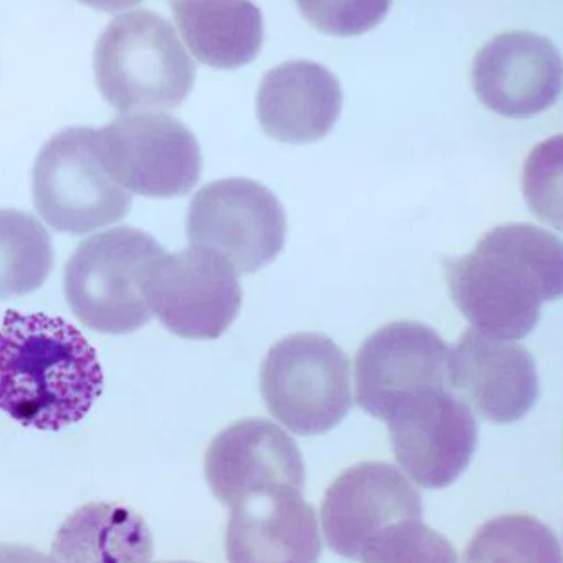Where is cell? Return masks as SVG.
I'll return each mask as SVG.
<instances>
[{
  "mask_svg": "<svg viewBox=\"0 0 563 563\" xmlns=\"http://www.w3.org/2000/svg\"><path fill=\"white\" fill-rule=\"evenodd\" d=\"M100 158L128 192L155 199L189 195L202 173L197 137L183 122L161 112L117 118L97 129Z\"/></svg>",
  "mask_w": 563,
  "mask_h": 563,
  "instance_id": "8",
  "label": "cell"
},
{
  "mask_svg": "<svg viewBox=\"0 0 563 563\" xmlns=\"http://www.w3.org/2000/svg\"><path fill=\"white\" fill-rule=\"evenodd\" d=\"M328 547L363 562H455L450 542L422 521L419 490L391 464L350 467L321 506Z\"/></svg>",
  "mask_w": 563,
  "mask_h": 563,
  "instance_id": "3",
  "label": "cell"
},
{
  "mask_svg": "<svg viewBox=\"0 0 563 563\" xmlns=\"http://www.w3.org/2000/svg\"><path fill=\"white\" fill-rule=\"evenodd\" d=\"M343 106L339 79L327 68L298 60L263 78L256 99L262 129L286 144L314 143L332 131Z\"/></svg>",
  "mask_w": 563,
  "mask_h": 563,
  "instance_id": "17",
  "label": "cell"
},
{
  "mask_svg": "<svg viewBox=\"0 0 563 563\" xmlns=\"http://www.w3.org/2000/svg\"><path fill=\"white\" fill-rule=\"evenodd\" d=\"M303 492L285 485L254 490L231 506L227 555L231 562H316L321 540Z\"/></svg>",
  "mask_w": 563,
  "mask_h": 563,
  "instance_id": "15",
  "label": "cell"
},
{
  "mask_svg": "<svg viewBox=\"0 0 563 563\" xmlns=\"http://www.w3.org/2000/svg\"><path fill=\"white\" fill-rule=\"evenodd\" d=\"M451 297L478 332L503 341L526 339L543 303L562 296V244L530 223L492 229L472 253L444 261Z\"/></svg>",
  "mask_w": 563,
  "mask_h": 563,
  "instance_id": "1",
  "label": "cell"
},
{
  "mask_svg": "<svg viewBox=\"0 0 563 563\" xmlns=\"http://www.w3.org/2000/svg\"><path fill=\"white\" fill-rule=\"evenodd\" d=\"M154 544L141 516L118 504H88L60 529L53 553L60 562H147Z\"/></svg>",
  "mask_w": 563,
  "mask_h": 563,
  "instance_id": "19",
  "label": "cell"
},
{
  "mask_svg": "<svg viewBox=\"0 0 563 563\" xmlns=\"http://www.w3.org/2000/svg\"><path fill=\"white\" fill-rule=\"evenodd\" d=\"M261 391L268 411L289 431L301 437L324 434L352 407L349 358L324 335L288 336L269 350Z\"/></svg>",
  "mask_w": 563,
  "mask_h": 563,
  "instance_id": "6",
  "label": "cell"
},
{
  "mask_svg": "<svg viewBox=\"0 0 563 563\" xmlns=\"http://www.w3.org/2000/svg\"><path fill=\"white\" fill-rule=\"evenodd\" d=\"M206 477L214 496L231 507L245 495L273 485L305 488V465L295 440L274 422H236L211 443Z\"/></svg>",
  "mask_w": 563,
  "mask_h": 563,
  "instance_id": "16",
  "label": "cell"
},
{
  "mask_svg": "<svg viewBox=\"0 0 563 563\" xmlns=\"http://www.w3.org/2000/svg\"><path fill=\"white\" fill-rule=\"evenodd\" d=\"M150 302L167 330L187 340H216L239 317V274L218 254L195 247L165 254L151 279Z\"/></svg>",
  "mask_w": 563,
  "mask_h": 563,
  "instance_id": "11",
  "label": "cell"
},
{
  "mask_svg": "<svg viewBox=\"0 0 563 563\" xmlns=\"http://www.w3.org/2000/svg\"><path fill=\"white\" fill-rule=\"evenodd\" d=\"M196 71L172 23L145 10L115 18L93 52L101 96L122 114L178 108Z\"/></svg>",
  "mask_w": 563,
  "mask_h": 563,
  "instance_id": "4",
  "label": "cell"
},
{
  "mask_svg": "<svg viewBox=\"0 0 563 563\" xmlns=\"http://www.w3.org/2000/svg\"><path fill=\"white\" fill-rule=\"evenodd\" d=\"M318 31L338 36L363 34L384 21L393 0H296Z\"/></svg>",
  "mask_w": 563,
  "mask_h": 563,
  "instance_id": "22",
  "label": "cell"
},
{
  "mask_svg": "<svg viewBox=\"0 0 563 563\" xmlns=\"http://www.w3.org/2000/svg\"><path fill=\"white\" fill-rule=\"evenodd\" d=\"M553 532L526 515L501 516L485 525L465 554L468 562H561Z\"/></svg>",
  "mask_w": 563,
  "mask_h": 563,
  "instance_id": "21",
  "label": "cell"
},
{
  "mask_svg": "<svg viewBox=\"0 0 563 563\" xmlns=\"http://www.w3.org/2000/svg\"><path fill=\"white\" fill-rule=\"evenodd\" d=\"M384 421L399 464L421 487H449L475 454L476 418L452 388L422 390L396 405Z\"/></svg>",
  "mask_w": 563,
  "mask_h": 563,
  "instance_id": "10",
  "label": "cell"
},
{
  "mask_svg": "<svg viewBox=\"0 0 563 563\" xmlns=\"http://www.w3.org/2000/svg\"><path fill=\"white\" fill-rule=\"evenodd\" d=\"M451 347L433 328L397 321L372 334L355 358L357 405L384 420L400 401L422 390L450 387Z\"/></svg>",
  "mask_w": 563,
  "mask_h": 563,
  "instance_id": "12",
  "label": "cell"
},
{
  "mask_svg": "<svg viewBox=\"0 0 563 563\" xmlns=\"http://www.w3.org/2000/svg\"><path fill=\"white\" fill-rule=\"evenodd\" d=\"M449 380L468 407L496 424L521 419L539 397L537 365L529 351L475 328L451 347Z\"/></svg>",
  "mask_w": 563,
  "mask_h": 563,
  "instance_id": "13",
  "label": "cell"
},
{
  "mask_svg": "<svg viewBox=\"0 0 563 563\" xmlns=\"http://www.w3.org/2000/svg\"><path fill=\"white\" fill-rule=\"evenodd\" d=\"M97 351L63 318L8 310L0 327V409L20 424L60 431L102 395Z\"/></svg>",
  "mask_w": 563,
  "mask_h": 563,
  "instance_id": "2",
  "label": "cell"
},
{
  "mask_svg": "<svg viewBox=\"0 0 563 563\" xmlns=\"http://www.w3.org/2000/svg\"><path fill=\"white\" fill-rule=\"evenodd\" d=\"M32 192L40 217L76 236L123 220L132 205L131 194L103 166L93 128L65 129L43 146Z\"/></svg>",
  "mask_w": 563,
  "mask_h": 563,
  "instance_id": "7",
  "label": "cell"
},
{
  "mask_svg": "<svg viewBox=\"0 0 563 563\" xmlns=\"http://www.w3.org/2000/svg\"><path fill=\"white\" fill-rule=\"evenodd\" d=\"M195 247L224 258L239 275L252 274L284 251L287 217L264 185L249 178H227L202 187L186 220Z\"/></svg>",
  "mask_w": 563,
  "mask_h": 563,
  "instance_id": "9",
  "label": "cell"
},
{
  "mask_svg": "<svg viewBox=\"0 0 563 563\" xmlns=\"http://www.w3.org/2000/svg\"><path fill=\"white\" fill-rule=\"evenodd\" d=\"M48 231L31 213L0 209V301L41 288L54 267Z\"/></svg>",
  "mask_w": 563,
  "mask_h": 563,
  "instance_id": "20",
  "label": "cell"
},
{
  "mask_svg": "<svg viewBox=\"0 0 563 563\" xmlns=\"http://www.w3.org/2000/svg\"><path fill=\"white\" fill-rule=\"evenodd\" d=\"M166 254L150 233L118 227L81 243L66 264L67 303L89 330L107 335L133 333L154 312L151 279Z\"/></svg>",
  "mask_w": 563,
  "mask_h": 563,
  "instance_id": "5",
  "label": "cell"
},
{
  "mask_svg": "<svg viewBox=\"0 0 563 563\" xmlns=\"http://www.w3.org/2000/svg\"><path fill=\"white\" fill-rule=\"evenodd\" d=\"M81 4L102 12L117 13L139 5L143 0H78Z\"/></svg>",
  "mask_w": 563,
  "mask_h": 563,
  "instance_id": "23",
  "label": "cell"
},
{
  "mask_svg": "<svg viewBox=\"0 0 563 563\" xmlns=\"http://www.w3.org/2000/svg\"><path fill=\"white\" fill-rule=\"evenodd\" d=\"M195 57L214 69H236L261 52L264 24L251 0H168Z\"/></svg>",
  "mask_w": 563,
  "mask_h": 563,
  "instance_id": "18",
  "label": "cell"
},
{
  "mask_svg": "<svg viewBox=\"0 0 563 563\" xmlns=\"http://www.w3.org/2000/svg\"><path fill=\"white\" fill-rule=\"evenodd\" d=\"M482 103L514 119H528L554 106L562 90V62L553 43L516 31L487 43L474 64Z\"/></svg>",
  "mask_w": 563,
  "mask_h": 563,
  "instance_id": "14",
  "label": "cell"
}]
</instances>
